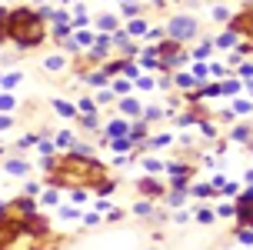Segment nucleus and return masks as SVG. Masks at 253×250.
<instances>
[{
  "label": "nucleus",
  "mask_w": 253,
  "mask_h": 250,
  "mask_svg": "<svg viewBox=\"0 0 253 250\" xmlns=\"http://www.w3.org/2000/svg\"><path fill=\"white\" fill-rule=\"evenodd\" d=\"M140 190H143V194H150V197H160V194H164V184H157V180H143Z\"/></svg>",
  "instance_id": "obj_5"
},
{
  "label": "nucleus",
  "mask_w": 253,
  "mask_h": 250,
  "mask_svg": "<svg viewBox=\"0 0 253 250\" xmlns=\"http://www.w3.org/2000/svg\"><path fill=\"white\" fill-rule=\"evenodd\" d=\"M43 17L40 13H30V10H13L7 13V20H3V37H10L13 44H20V47H37L40 40H43Z\"/></svg>",
  "instance_id": "obj_2"
},
{
  "label": "nucleus",
  "mask_w": 253,
  "mask_h": 250,
  "mask_svg": "<svg viewBox=\"0 0 253 250\" xmlns=\"http://www.w3.org/2000/svg\"><path fill=\"white\" fill-rule=\"evenodd\" d=\"M7 174L24 177V174H27V163H24V160H7Z\"/></svg>",
  "instance_id": "obj_8"
},
{
  "label": "nucleus",
  "mask_w": 253,
  "mask_h": 250,
  "mask_svg": "<svg viewBox=\"0 0 253 250\" xmlns=\"http://www.w3.org/2000/svg\"><path fill=\"white\" fill-rule=\"evenodd\" d=\"M103 180H107L103 167L93 163L90 157H84V153H63L60 160H53L50 170L53 187H97Z\"/></svg>",
  "instance_id": "obj_1"
},
{
  "label": "nucleus",
  "mask_w": 253,
  "mask_h": 250,
  "mask_svg": "<svg viewBox=\"0 0 253 250\" xmlns=\"http://www.w3.org/2000/svg\"><path fill=\"white\" fill-rule=\"evenodd\" d=\"M143 30H147L143 20H133V24H130V34H143Z\"/></svg>",
  "instance_id": "obj_27"
},
{
  "label": "nucleus",
  "mask_w": 253,
  "mask_h": 250,
  "mask_svg": "<svg viewBox=\"0 0 253 250\" xmlns=\"http://www.w3.org/2000/svg\"><path fill=\"white\" fill-rule=\"evenodd\" d=\"M213 17L220 20V24H223V20H230V10H227V7H216V10H213Z\"/></svg>",
  "instance_id": "obj_23"
},
{
  "label": "nucleus",
  "mask_w": 253,
  "mask_h": 250,
  "mask_svg": "<svg viewBox=\"0 0 253 250\" xmlns=\"http://www.w3.org/2000/svg\"><path fill=\"white\" fill-rule=\"evenodd\" d=\"M250 110H253L250 100H233V113H250Z\"/></svg>",
  "instance_id": "obj_13"
},
{
  "label": "nucleus",
  "mask_w": 253,
  "mask_h": 250,
  "mask_svg": "<svg viewBox=\"0 0 253 250\" xmlns=\"http://www.w3.org/2000/svg\"><path fill=\"white\" fill-rule=\"evenodd\" d=\"M143 167H147L150 174H157V170H160V160H143Z\"/></svg>",
  "instance_id": "obj_29"
},
{
  "label": "nucleus",
  "mask_w": 253,
  "mask_h": 250,
  "mask_svg": "<svg viewBox=\"0 0 253 250\" xmlns=\"http://www.w3.org/2000/svg\"><path fill=\"white\" fill-rule=\"evenodd\" d=\"M197 220L200 224H213V210H197Z\"/></svg>",
  "instance_id": "obj_17"
},
{
  "label": "nucleus",
  "mask_w": 253,
  "mask_h": 250,
  "mask_svg": "<svg viewBox=\"0 0 253 250\" xmlns=\"http://www.w3.org/2000/svg\"><path fill=\"white\" fill-rule=\"evenodd\" d=\"M60 3H67V0H60Z\"/></svg>",
  "instance_id": "obj_37"
},
{
  "label": "nucleus",
  "mask_w": 253,
  "mask_h": 250,
  "mask_svg": "<svg viewBox=\"0 0 253 250\" xmlns=\"http://www.w3.org/2000/svg\"><path fill=\"white\" fill-rule=\"evenodd\" d=\"M13 84H20V74H10L7 80H3V87H13Z\"/></svg>",
  "instance_id": "obj_31"
},
{
  "label": "nucleus",
  "mask_w": 253,
  "mask_h": 250,
  "mask_svg": "<svg viewBox=\"0 0 253 250\" xmlns=\"http://www.w3.org/2000/svg\"><path fill=\"white\" fill-rule=\"evenodd\" d=\"M53 107H57V113H63V117H74V103H63V100H57Z\"/></svg>",
  "instance_id": "obj_14"
},
{
  "label": "nucleus",
  "mask_w": 253,
  "mask_h": 250,
  "mask_svg": "<svg viewBox=\"0 0 253 250\" xmlns=\"http://www.w3.org/2000/svg\"><path fill=\"white\" fill-rule=\"evenodd\" d=\"M237 237H240V244H253V230H250V227H240Z\"/></svg>",
  "instance_id": "obj_15"
},
{
  "label": "nucleus",
  "mask_w": 253,
  "mask_h": 250,
  "mask_svg": "<svg viewBox=\"0 0 253 250\" xmlns=\"http://www.w3.org/2000/svg\"><path fill=\"white\" fill-rule=\"evenodd\" d=\"M137 87H140V90H150L153 80H150V77H137Z\"/></svg>",
  "instance_id": "obj_26"
},
{
  "label": "nucleus",
  "mask_w": 253,
  "mask_h": 250,
  "mask_svg": "<svg viewBox=\"0 0 253 250\" xmlns=\"http://www.w3.org/2000/svg\"><path fill=\"white\" fill-rule=\"evenodd\" d=\"M247 180H250V184H253V170H247Z\"/></svg>",
  "instance_id": "obj_35"
},
{
  "label": "nucleus",
  "mask_w": 253,
  "mask_h": 250,
  "mask_svg": "<svg viewBox=\"0 0 253 250\" xmlns=\"http://www.w3.org/2000/svg\"><path fill=\"white\" fill-rule=\"evenodd\" d=\"M210 74H216V77H223V74H227V67H223V63H213V67H210Z\"/></svg>",
  "instance_id": "obj_30"
},
{
  "label": "nucleus",
  "mask_w": 253,
  "mask_h": 250,
  "mask_svg": "<svg viewBox=\"0 0 253 250\" xmlns=\"http://www.w3.org/2000/svg\"><path fill=\"white\" fill-rule=\"evenodd\" d=\"M207 74H210V67H203V63H197V67H193V80H197V84H203V80H207Z\"/></svg>",
  "instance_id": "obj_12"
},
{
  "label": "nucleus",
  "mask_w": 253,
  "mask_h": 250,
  "mask_svg": "<svg viewBox=\"0 0 253 250\" xmlns=\"http://www.w3.org/2000/svg\"><path fill=\"white\" fill-rule=\"evenodd\" d=\"M0 110H13V97H10V94L0 97Z\"/></svg>",
  "instance_id": "obj_20"
},
{
  "label": "nucleus",
  "mask_w": 253,
  "mask_h": 250,
  "mask_svg": "<svg viewBox=\"0 0 253 250\" xmlns=\"http://www.w3.org/2000/svg\"><path fill=\"white\" fill-rule=\"evenodd\" d=\"M107 134H110V137H126V134H130V124H126V120H110V124H107Z\"/></svg>",
  "instance_id": "obj_4"
},
{
  "label": "nucleus",
  "mask_w": 253,
  "mask_h": 250,
  "mask_svg": "<svg viewBox=\"0 0 253 250\" xmlns=\"http://www.w3.org/2000/svg\"><path fill=\"white\" fill-rule=\"evenodd\" d=\"M193 34H197V20H193V17H173V20H170V37L177 40V44L193 37Z\"/></svg>",
  "instance_id": "obj_3"
},
{
  "label": "nucleus",
  "mask_w": 253,
  "mask_h": 250,
  "mask_svg": "<svg viewBox=\"0 0 253 250\" xmlns=\"http://www.w3.org/2000/svg\"><path fill=\"white\" fill-rule=\"evenodd\" d=\"M216 217H237V207H233V203H223V207L216 210Z\"/></svg>",
  "instance_id": "obj_16"
},
{
  "label": "nucleus",
  "mask_w": 253,
  "mask_h": 250,
  "mask_svg": "<svg viewBox=\"0 0 253 250\" xmlns=\"http://www.w3.org/2000/svg\"><path fill=\"white\" fill-rule=\"evenodd\" d=\"M216 47H220V50L237 47V34H233V30H227V34H220V40H216Z\"/></svg>",
  "instance_id": "obj_6"
},
{
  "label": "nucleus",
  "mask_w": 253,
  "mask_h": 250,
  "mask_svg": "<svg viewBox=\"0 0 253 250\" xmlns=\"http://www.w3.org/2000/svg\"><path fill=\"white\" fill-rule=\"evenodd\" d=\"M240 77H243V80H253V63H243V67H240Z\"/></svg>",
  "instance_id": "obj_25"
},
{
  "label": "nucleus",
  "mask_w": 253,
  "mask_h": 250,
  "mask_svg": "<svg viewBox=\"0 0 253 250\" xmlns=\"http://www.w3.org/2000/svg\"><path fill=\"white\" fill-rule=\"evenodd\" d=\"M57 144H60V147H74V137H70V134H67V130H63L60 137H57Z\"/></svg>",
  "instance_id": "obj_22"
},
{
  "label": "nucleus",
  "mask_w": 253,
  "mask_h": 250,
  "mask_svg": "<svg viewBox=\"0 0 253 250\" xmlns=\"http://www.w3.org/2000/svg\"><path fill=\"white\" fill-rule=\"evenodd\" d=\"M250 150H253V137H250Z\"/></svg>",
  "instance_id": "obj_36"
},
{
  "label": "nucleus",
  "mask_w": 253,
  "mask_h": 250,
  "mask_svg": "<svg viewBox=\"0 0 253 250\" xmlns=\"http://www.w3.org/2000/svg\"><path fill=\"white\" fill-rule=\"evenodd\" d=\"M43 203H57V190H47L43 194Z\"/></svg>",
  "instance_id": "obj_32"
},
{
  "label": "nucleus",
  "mask_w": 253,
  "mask_h": 250,
  "mask_svg": "<svg viewBox=\"0 0 253 250\" xmlns=\"http://www.w3.org/2000/svg\"><path fill=\"white\" fill-rule=\"evenodd\" d=\"M237 90H240V80H227L223 84V94H237Z\"/></svg>",
  "instance_id": "obj_21"
},
{
  "label": "nucleus",
  "mask_w": 253,
  "mask_h": 250,
  "mask_svg": "<svg viewBox=\"0 0 253 250\" xmlns=\"http://www.w3.org/2000/svg\"><path fill=\"white\" fill-rule=\"evenodd\" d=\"M10 127V117H0V130H7Z\"/></svg>",
  "instance_id": "obj_34"
},
{
  "label": "nucleus",
  "mask_w": 253,
  "mask_h": 250,
  "mask_svg": "<svg viewBox=\"0 0 253 250\" xmlns=\"http://www.w3.org/2000/svg\"><path fill=\"white\" fill-rule=\"evenodd\" d=\"M100 27H103V30H114V27H117V17H100Z\"/></svg>",
  "instance_id": "obj_24"
},
{
  "label": "nucleus",
  "mask_w": 253,
  "mask_h": 250,
  "mask_svg": "<svg viewBox=\"0 0 253 250\" xmlns=\"http://www.w3.org/2000/svg\"><path fill=\"white\" fill-rule=\"evenodd\" d=\"M193 84H197V80H193L190 74H180L177 77V87H193Z\"/></svg>",
  "instance_id": "obj_18"
},
{
  "label": "nucleus",
  "mask_w": 253,
  "mask_h": 250,
  "mask_svg": "<svg viewBox=\"0 0 253 250\" xmlns=\"http://www.w3.org/2000/svg\"><path fill=\"white\" fill-rule=\"evenodd\" d=\"M210 50H213V44H210V40H203L200 47L193 50V57H197V60H207V57H210Z\"/></svg>",
  "instance_id": "obj_9"
},
{
  "label": "nucleus",
  "mask_w": 253,
  "mask_h": 250,
  "mask_svg": "<svg viewBox=\"0 0 253 250\" xmlns=\"http://www.w3.org/2000/svg\"><path fill=\"white\" fill-rule=\"evenodd\" d=\"M120 110H124V113H140V103L133 97H126L124 103H120Z\"/></svg>",
  "instance_id": "obj_10"
},
{
  "label": "nucleus",
  "mask_w": 253,
  "mask_h": 250,
  "mask_svg": "<svg viewBox=\"0 0 253 250\" xmlns=\"http://www.w3.org/2000/svg\"><path fill=\"white\" fill-rule=\"evenodd\" d=\"M43 67H47V70H63V67H67V60H63L60 53H53V57H47V60H43Z\"/></svg>",
  "instance_id": "obj_7"
},
{
  "label": "nucleus",
  "mask_w": 253,
  "mask_h": 250,
  "mask_svg": "<svg viewBox=\"0 0 253 250\" xmlns=\"http://www.w3.org/2000/svg\"><path fill=\"white\" fill-rule=\"evenodd\" d=\"M93 107H97V100H87V97L80 100V110L84 113H93Z\"/></svg>",
  "instance_id": "obj_19"
},
{
  "label": "nucleus",
  "mask_w": 253,
  "mask_h": 250,
  "mask_svg": "<svg viewBox=\"0 0 253 250\" xmlns=\"http://www.w3.org/2000/svg\"><path fill=\"white\" fill-rule=\"evenodd\" d=\"M153 210V203H147V200H143V203H137V213H150Z\"/></svg>",
  "instance_id": "obj_33"
},
{
  "label": "nucleus",
  "mask_w": 253,
  "mask_h": 250,
  "mask_svg": "<svg viewBox=\"0 0 253 250\" xmlns=\"http://www.w3.org/2000/svg\"><path fill=\"white\" fill-rule=\"evenodd\" d=\"M60 213L67 217V220H70V217H80V210H77V207H60Z\"/></svg>",
  "instance_id": "obj_28"
},
{
  "label": "nucleus",
  "mask_w": 253,
  "mask_h": 250,
  "mask_svg": "<svg viewBox=\"0 0 253 250\" xmlns=\"http://www.w3.org/2000/svg\"><path fill=\"white\" fill-rule=\"evenodd\" d=\"M230 137H233V140H247V144H250V127H233Z\"/></svg>",
  "instance_id": "obj_11"
}]
</instances>
